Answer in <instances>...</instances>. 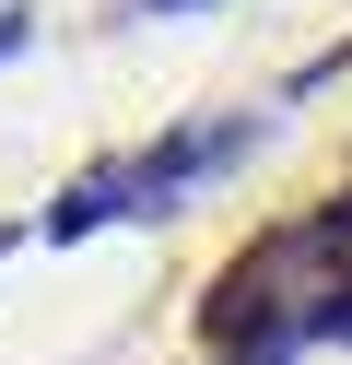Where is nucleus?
Listing matches in <instances>:
<instances>
[{"instance_id": "obj_2", "label": "nucleus", "mask_w": 352, "mask_h": 365, "mask_svg": "<svg viewBox=\"0 0 352 365\" xmlns=\"http://www.w3.org/2000/svg\"><path fill=\"white\" fill-rule=\"evenodd\" d=\"M141 12H200V0H141Z\"/></svg>"}, {"instance_id": "obj_1", "label": "nucleus", "mask_w": 352, "mask_h": 365, "mask_svg": "<svg viewBox=\"0 0 352 365\" xmlns=\"http://www.w3.org/2000/svg\"><path fill=\"white\" fill-rule=\"evenodd\" d=\"M12 48H23V12H0V59H12Z\"/></svg>"}]
</instances>
